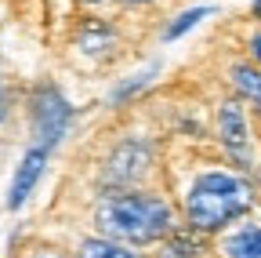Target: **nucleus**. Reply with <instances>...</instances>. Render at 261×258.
I'll return each instance as SVG.
<instances>
[{"label": "nucleus", "instance_id": "f257e3e1", "mask_svg": "<svg viewBox=\"0 0 261 258\" xmlns=\"http://www.w3.org/2000/svg\"><path fill=\"white\" fill-rule=\"evenodd\" d=\"M94 222L102 237L109 240H123V244H152L171 237L174 229V211L171 204L156 197V193H142V189H120L98 204Z\"/></svg>", "mask_w": 261, "mask_h": 258}, {"label": "nucleus", "instance_id": "f03ea898", "mask_svg": "<svg viewBox=\"0 0 261 258\" xmlns=\"http://www.w3.org/2000/svg\"><path fill=\"white\" fill-rule=\"evenodd\" d=\"M254 204V185L243 175L232 171H203L196 175L185 193V222L196 233H214L225 229L250 211Z\"/></svg>", "mask_w": 261, "mask_h": 258}, {"label": "nucleus", "instance_id": "7ed1b4c3", "mask_svg": "<svg viewBox=\"0 0 261 258\" xmlns=\"http://www.w3.org/2000/svg\"><path fill=\"white\" fill-rule=\"evenodd\" d=\"M33 131H37L40 146L55 149L62 142V135L69 131V120H73V106L62 99V91L51 87V84H40L37 91H33Z\"/></svg>", "mask_w": 261, "mask_h": 258}, {"label": "nucleus", "instance_id": "20e7f679", "mask_svg": "<svg viewBox=\"0 0 261 258\" xmlns=\"http://www.w3.org/2000/svg\"><path fill=\"white\" fill-rule=\"evenodd\" d=\"M152 164V153H149V142H138L130 138L123 146L113 149V156L106 160V178L113 185H135Z\"/></svg>", "mask_w": 261, "mask_h": 258}, {"label": "nucleus", "instance_id": "39448f33", "mask_svg": "<svg viewBox=\"0 0 261 258\" xmlns=\"http://www.w3.org/2000/svg\"><path fill=\"white\" fill-rule=\"evenodd\" d=\"M218 135H221L225 149L247 168V160H250V127H247V113H243L240 102H225L221 106V113H218Z\"/></svg>", "mask_w": 261, "mask_h": 258}, {"label": "nucleus", "instance_id": "423d86ee", "mask_svg": "<svg viewBox=\"0 0 261 258\" xmlns=\"http://www.w3.org/2000/svg\"><path fill=\"white\" fill-rule=\"evenodd\" d=\"M47 146H33L25 156H22V164H18V171H15V178H11V189H8V207L11 211H18L25 200H29V193H33V185H37V178L44 175V164H47Z\"/></svg>", "mask_w": 261, "mask_h": 258}, {"label": "nucleus", "instance_id": "0eeeda50", "mask_svg": "<svg viewBox=\"0 0 261 258\" xmlns=\"http://www.w3.org/2000/svg\"><path fill=\"white\" fill-rule=\"evenodd\" d=\"M228 258H261V222H247L232 237H225Z\"/></svg>", "mask_w": 261, "mask_h": 258}, {"label": "nucleus", "instance_id": "6e6552de", "mask_svg": "<svg viewBox=\"0 0 261 258\" xmlns=\"http://www.w3.org/2000/svg\"><path fill=\"white\" fill-rule=\"evenodd\" d=\"M80 258H138V254L127 251V247H120L109 237H94V240H84L80 244Z\"/></svg>", "mask_w": 261, "mask_h": 258}, {"label": "nucleus", "instance_id": "1a4fd4ad", "mask_svg": "<svg viewBox=\"0 0 261 258\" xmlns=\"http://www.w3.org/2000/svg\"><path fill=\"white\" fill-rule=\"evenodd\" d=\"M232 80H236V87L247 95V99L257 106V113H261V73L254 66H236L232 69Z\"/></svg>", "mask_w": 261, "mask_h": 258}, {"label": "nucleus", "instance_id": "9d476101", "mask_svg": "<svg viewBox=\"0 0 261 258\" xmlns=\"http://www.w3.org/2000/svg\"><path fill=\"white\" fill-rule=\"evenodd\" d=\"M207 15H211V8H189V11H181L174 22H167V29H163V40H178L181 33H189L192 26H200Z\"/></svg>", "mask_w": 261, "mask_h": 258}, {"label": "nucleus", "instance_id": "9b49d317", "mask_svg": "<svg viewBox=\"0 0 261 258\" xmlns=\"http://www.w3.org/2000/svg\"><path fill=\"white\" fill-rule=\"evenodd\" d=\"M196 254H200V244H196L189 233L167 237V244H163V258H196Z\"/></svg>", "mask_w": 261, "mask_h": 258}, {"label": "nucleus", "instance_id": "f8f14e48", "mask_svg": "<svg viewBox=\"0 0 261 258\" xmlns=\"http://www.w3.org/2000/svg\"><path fill=\"white\" fill-rule=\"evenodd\" d=\"M149 77H152V73H142L138 80H130V84L116 87V91H113V102H127V99H130V95H135V91H142V87L149 84Z\"/></svg>", "mask_w": 261, "mask_h": 258}, {"label": "nucleus", "instance_id": "ddd939ff", "mask_svg": "<svg viewBox=\"0 0 261 258\" xmlns=\"http://www.w3.org/2000/svg\"><path fill=\"white\" fill-rule=\"evenodd\" d=\"M250 51H254V58H257V62H261V33H257V37H254V40H250Z\"/></svg>", "mask_w": 261, "mask_h": 258}, {"label": "nucleus", "instance_id": "4468645a", "mask_svg": "<svg viewBox=\"0 0 261 258\" xmlns=\"http://www.w3.org/2000/svg\"><path fill=\"white\" fill-rule=\"evenodd\" d=\"M8 116V102H4V87H0V120Z\"/></svg>", "mask_w": 261, "mask_h": 258}, {"label": "nucleus", "instance_id": "2eb2a0df", "mask_svg": "<svg viewBox=\"0 0 261 258\" xmlns=\"http://www.w3.org/2000/svg\"><path fill=\"white\" fill-rule=\"evenodd\" d=\"M123 4H152V0H123Z\"/></svg>", "mask_w": 261, "mask_h": 258}, {"label": "nucleus", "instance_id": "dca6fc26", "mask_svg": "<svg viewBox=\"0 0 261 258\" xmlns=\"http://www.w3.org/2000/svg\"><path fill=\"white\" fill-rule=\"evenodd\" d=\"M254 11H257V18H261V0H254Z\"/></svg>", "mask_w": 261, "mask_h": 258}]
</instances>
